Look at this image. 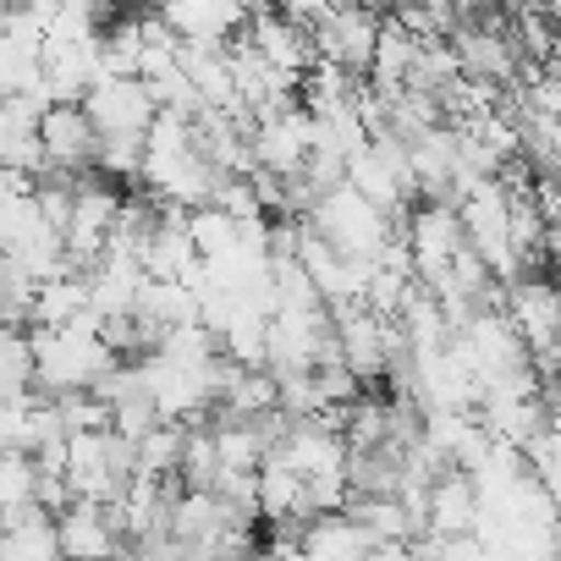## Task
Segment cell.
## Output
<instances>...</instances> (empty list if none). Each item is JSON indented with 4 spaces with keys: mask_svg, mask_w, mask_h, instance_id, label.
Masks as SVG:
<instances>
[{
    "mask_svg": "<svg viewBox=\"0 0 561 561\" xmlns=\"http://www.w3.org/2000/svg\"><path fill=\"white\" fill-rule=\"evenodd\" d=\"M34 391L39 397H67V391H100V380L122 364L111 342L100 336V320L83 314L72 325H34Z\"/></svg>",
    "mask_w": 561,
    "mask_h": 561,
    "instance_id": "cell-1",
    "label": "cell"
},
{
    "mask_svg": "<svg viewBox=\"0 0 561 561\" xmlns=\"http://www.w3.org/2000/svg\"><path fill=\"white\" fill-rule=\"evenodd\" d=\"M309 226L342 253V259H353V264H369L375 270V259L386 253V242L402 231L380 204H369L353 182H342L336 193H325L320 204H314V215H309Z\"/></svg>",
    "mask_w": 561,
    "mask_h": 561,
    "instance_id": "cell-2",
    "label": "cell"
},
{
    "mask_svg": "<svg viewBox=\"0 0 561 561\" xmlns=\"http://www.w3.org/2000/svg\"><path fill=\"white\" fill-rule=\"evenodd\" d=\"M457 220H462V237H468V248L490 264V275L501 280H517L523 275V264H517V248H512V209H506V187L490 176V182H479L473 193H462V204H457Z\"/></svg>",
    "mask_w": 561,
    "mask_h": 561,
    "instance_id": "cell-3",
    "label": "cell"
},
{
    "mask_svg": "<svg viewBox=\"0 0 561 561\" xmlns=\"http://www.w3.org/2000/svg\"><path fill=\"white\" fill-rule=\"evenodd\" d=\"M78 105L89 111V122H94L100 138H149V127L160 116V105H154V94H149L144 78H111V72Z\"/></svg>",
    "mask_w": 561,
    "mask_h": 561,
    "instance_id": "cell-4",
    "label": "cell"
},
{
    "mask_svg": "<svg viewBox=\"0 0 561 561\" xmlns=\"http://www.w3.org/2000/svg\"><path fill=\"white\" fill-rule=\"evenodd\" d=\"M380 23L375 12H358V7H331L320 23H314V56L325 67H342L347 78H369L375 67V45H380Z\"/></svg>",
    "mask_w": 561,
    "mask_h": 561,
    "instance_id": "cell-5",
    "label": "cell"
},
{
    "mask_svg": "<svg viewBox=\"0 0 561 561\" xmlns=\"http://www.w3.org/2000/svg\"><path fill=\"white\" fill-rule=\"evenodd\" d=\"M391 336H397V320L375 314L369 304H342V309H336V358H342L364 386L386 380Z\"/></svg>",
    "mask_w": 561,
    "mask_h": 561,
    "instance_id": "cell-6",
    "label": "cell"
},
{
    "mask_svg": "<svg viewBox=\"0 0 561 561\" xmlns=\"http://www.w3.org/2000/svg\"><path fill=\"white\" fill-rule=\"evenodd\" d=\"M56 545L67 561H105L116 550H127V534L116 523V506L100 501H72L56 512Z\"/></svg>",
    "mask_w": 561,
    "mask_h": 561,
    "instance_id": "cell-7",
    "label": "cell"
},
{
    "mask_svg": "<svg viewBox=\"0 0 561 561\" xmlns=\"http://www.w3.org/2000/svg\"><path fill=\"white\" fill-rule=\"evenodd\" d=\"M248 45L264 56V67L270 72H280V78H293V83H304L309 72H314V34L309 28H298L293 18H280V12H259V18H248Z\"/></svg>",
    "mask_w": 561,
    "mask_h": 561,
    "instance_id": "cell-8",
    "label": "cell"
},
{
    "mask_svg": "<svg viewBox=\"0 0 561 561\" xmlns=\"http://www.w3.org/2000/svg\"><path fill=\"white\" fill-rule=\"evenodd\" d=\"M39 144H45V165H56V171H94L100 165V133H94L83 105H45Z\"/></svg>",
    "mask_w": 561,
    "mask_h": 561,
    "instance_id": "cell-9",
    "label": "cell"
},
{
    "mask_svg": "<svg viewBox=\"0 0 561 561\" xmlns=\"http://www.w3.org/2000/svg\"><path fill=\"white\" fill-rule=\"evenodd\" d=\"M154 12L187 45H226V39H237L248 28V7H242V0H154Z\"/></svg>",
    "mask_w": 561,
    "mask_h": 561,
    "instance_id": "cell-10",
    "label": "cell"
},
{
    "mask_svg": "<svg viewBox=\"0 0 561 561\" xmlns=\"http://www.w3.org/2000/svg\"><path fill=\"white\" fill-rule=\"evenodd\" d=\"M298 550H304L309 561H369V556L380 550V539H375L347 506H336V512H314V517L304 523Z\"/></svg>",
    "mask_w": 561,
    "mask_h": 561,
    "instance_id": "cell-11",
    "label": "cell"
},
{
    "mask_svg": "<svg viewBox=\"0 0 561 561\" xmlns=\"http://www.w3.org/2000/svg\"><path fill=\"white\" fill-rule=\"evenodd\" d=\"M39 116H45V100H34V94L0 100V171H23V176H34V171L45 165Z\"/></svg>",
    "mask_w": 561,
    "mask_h": 561,
    "instance_id": "cell-12",
    "label": "cell"
},
{
    "mask_svg": "<svg viewBox=\"0 0 561 561\" xmlns=\"http://www.w3.org/2000/svg\"><path fill=\"white\" fill-rule=\"evenodd\" d=\"M424 534H473L479 523V484L462 468H440L430 479V501H424Z\"/></svg>",
    "mask_w": 561,
    "mask_h": 561,
    "instance_id": "cell-13",
    "label": "cell"
},
{
    "mask_svg": "<svg viewBox=\"0 0 561 561\" xmlns=\"http://www.w3.org/2000/svg\"><path fill=\"white\" fill-rule=\"evenodd\" d=\"M419 56H424V39H413L397 18L391 23H380V45H375V67H369V83L380 89V94H402L408 83H413V67H419Z\"/></svg>",
    "mask_w": 561,
    "mask_h": 561,
    "instance_id": "cell-14",
    "label": "cell"
},
{
    "mask_svg": "<svg viewBox=\"0 0 561 561\" xmlns=\"http://www.w3.org/2000/svg\"><path fill=\"white\" fill-rule=\"evenodd\" d=\"M39 484H45V473H39L34 451H0V528L28 512H45Z\"/></svg>",
    "mask_w": 561,
    "mask_h": 561,
    "instance_id": "cell-15",
    "label": "cell"
},
{
    "mask_svg": "<svg viewBox=\"0 0 561 561\" xmlns=\"http://www.w3.org/2000/svg\"><path fill=\"white\" fill-rule=\"evenodd\" d=\"M34 397V347L28 331L0 325V402H23Z\"/></svg>",
    "mask_w": 561,
    "mask_h": 561,
    "instance_id": "cell-16",
    "label": "cell"
},
{
    "mask_svg": "<svg viewBox=\"0 0 561 561\" xmlns=\"http://www.w3.org/2000/svg\"><path fill=\"white\" fill-rule=\"evenodd\" d=\"M331 7H342V0H280L275 12H280V18H293L298 28H309V34H314V23H320Z\"/></svg>",
    "mask_w": 561,
    "mask_h": 561,
    "instance_id": "cell-17",
    "label": "cell"
},
{
    "mask_svg": "<svg viewBox=\"0 0 561 561\" xmlns=\"http://www.w3.org/2000/svg\"><path fill=\"white\" fill-rule=\"evenodd\" d=\"M534 479L545 484V495H550V506H556V517H561V457H556V462H545Z\"/></svg>",
    "mask_w": 561,
    "mask_h": 561,
    "instance_id": "cell-18",
    "label": "cell"
},
{
    "mask_svg": "<svg viewBox=\"0 0 561 561\" xmlns=\"http://www.w3.org/2000/svg\"><path fill=\"white\" fill-rule=\"evenodd\" d=\"M342 7H358V12H375V18H386V12H397V0H342Z\"/></svg>",
    "mask_w": 561,
    "mask_h": 561,
    "instance_id": "cell-19",
    "label": "cell"
}]
</instances>
